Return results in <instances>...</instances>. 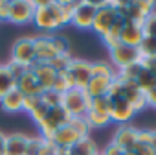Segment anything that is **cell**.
<instances>
[{"mask_svg":"<svg viewBox=\"0 0 156 155\" xmlns=\"http://www.w3.org/2000/svg\"><path fill=\"white\" fill-rule=\"evenodd\" d=\"M132 151H134L136 155H156V153H154V149H152L149 144H140V142H136V144H134Z\"/></svg>","mask_w":156,"mask_h":155,"instance_id":"41","label":"cell"},{"mask_svg":"<svg viewBox=\"0 0 156 155\" xmlns=\"http://www.w3.org/2000/svg\"><path fill=\"white\" fill-rule=\"evenodd\" d=\"M143 28L141 24H136V22H125L123 30H121V35H119V43L121 44H127V46H132V48H138L143 41Z\"/></svg>","mask_w":156,"mask_h":155,"instance_id":"16","label":"cell"},{"mask_svg":"<svg viewBox=\"0 0 156 155\" xmlns=\"http://www.w3.org/2000/svg\"><path fill=\"white\" fill-rule=\"evenodd\" d=\"M96 4H98V11H96V17H94L92 30L99 37H103V35H107L112 30V26H114V22L118 19V11L114 9V2H112V0L96 2Z\"/></svg>","mask_w":156,"mask_h":155,"instance_id":"5","label":"cell"},{"mask_svg":"<svg viewBox=\"0 0 156 155\" xmlns=\"http://www.w3.org/2000/svg\"><path fill=\"white\" fill-rule=\"evenodd\" d=\"M125 155H136V153H134L132 149H129V151H125Z\"/></svg>","mask_w":156,"mask_h":155,"instance_id":"46","label":"cell"},{"mask_svg":"<svg viewBox=\"0 0 156 155\" xmlns=\"http://www.w3.org/2000/svg\"><path fill=\"white\" fill-rule=\"evenodd\" d=\"M141 28H143V35H145V37H152V39H156V9H154V11L143 21Z\"/></svg>","mask_w":156,"mask_h":155,"instance_id":"33","label":"cell"},{"mask_svg":"<svg viewBox=\"0 0 156 155\" xmlns=\"http://www.w3.org/2000/svg\"><path fill=\"white\" fill-rule=\"evenodd\" d=\"M99 153L101 151L98 149V144L94 138H90V135L70 148V155H99Z\"/></svg>","mask_w":156,"mask_h":155,"instance_id":"22","label":"cell"},{"mask_svg":"<svg viewBox=\"0 0 156 155\" xmlns=\"http://www.w3.org/2000/svg\"><path fill=\"white\" fill-rule=\"evenodd\" d=\"M114 80H110V78H103V76H92V80L88 81V85L83 89L90 100L94 98H101V96H107L108 89H110V83Z\"/></svg>","mask_w":156,"mask_h":155,"instance_id":"18","label":"cell"},{"mask_svg":"<svg viewBox=\"0 0 156 155\" xmlns=\"http://www.w3.org/2000/svg\"><path fill=\"white\" fill-rule=\"evenodd\" d=\"M154 2L149 0H134V2H114V9L127 21V22H136L143 24V21L154 11Z\"/></svg>","mask_w":156,"mask_h":155,"instance_id":"3","label":"cell"},{"mask_svg":"<svg viewBox=\"0 0 156 155\" xmlns=\"http://www.w3.org/2000/svg\"><path fill=\"white\" fill-rule=\"evenodd\" d=\"M11 59L31 68L35 61V39L33 37H20L11 46Z\"/></svg>","mask_w":156,"mask_h":155,"instance_id":"8","label":"cell"},{"mask_svg":"<svg viewBox=\"0 0 156 155\" xmlns=\"http://www.w3.org/2000/svg\"><path fill=\"white\" fill-rule=\"evenodd\" d=\"M134 115H136V111L132 109V105L127 100H123V98L110 100V120L112 122L125 126L134 118Z\"/></svg>","mask_w":156,"mask_h":155,"instance_id":"13","label":"cell"},{"mask_svg":"<svg viewBox=\"0 0 156 155\" xmlns=\"http://www.w3.org/2000/svg\"><path fill=\"white\" fill-rule=\"evenodd\" d=\"M85 120H87L90 129H101V127H105L112 122L108 115H101V113H96L92 109H88V113L85 115Z\"/></svg>","mask_w":156,"mask_h":155,"instance_id":"24","label":"cell"},{"mask_svg":"<svg viewBox=\"0 0 156 155\" xmlns=\"http://www.w3.org/2000/svg\"><path fill=\"white\" fill-rule=\"evenodd\" d=\"M68 76L73 83V89H85L88 81L92 80V63L73 57L68 68Z\"/></svg>","mask_w":156,"mask_h":155,"instance_id":"11","label":"cell"},{"mask_svg":"<svg viewBox=\"0 0 156 155\" xmlns=\"http://www.w3.org/2000/svg\"><path fill=\"white\" fill-rule=\"evenodd\" d=\"M77 2L73 0H35V15L31 24L44 33L68 26L75 11Z\"/></svg>","mask_w":156,"mask_h":155,"instance_id":"1","label":"cell"},{"mask_svg":"<svg viewBox=\"0 0 156 155\" xmlns=\"http://www.w3.org/2000/svg\"><path fill=\"white\" fill-rule=\"evenodd\" d=\"M41 144H42V137H30L28 144H26V153L24 155H39Z\"/></svg>","mask_w":156,"mask_h":155,"instance_id":"36","label":"cell"},{"mask_svg":"<svg viewBox=\"0 0 156 155\" xmlns=\"http://www.w3.org/2000/svg\"><path fill=\"white\" fill-rule=\"evenodd\" d=\"M0 155H6V133L0 131Z\"/></svg>","mask_w":156,"mask_h":155,"instance_id":"44","label":"cell"},{"mask_svg":"<svg viewBox=\"0 0 156 155\" xmlns=\"http://www.w3.org/2000/svg\"><path fill=\"white\" fill-rule=\"evenodd\" d=\"M90 109L96 111V113H101V115H108L110 116V100L107 96H101V98H94L90 102Z\"/></svg>","mask_w":156,"mask_h":155,"instance_id":"32","label":"cell"},{"mask_svg":"<svg viewBox=\"0 0 156 155\" xmlns=\"http://www.w3.org/2000/svg\"><path fill=\"white\" fill-rule=\"evenodd\" d=\"M57 151V146L48 140V138H42V144H41V149H39V155H55Z\"/></svg>","mask_w":156,"mask_h":155,"instance_id":"40","label":"cell"},{"mask_svg":"<svg viewBox=\"0 0 156 155\" xmlns=\"http://www.w3.org/2000/svg\"><path fill=\"white\" fill-rule=\"evenodd\" d=\"M138 52H140V57H141V59L156 57V39H152V37H143L141 44L138 46Z\"/></svg>","mask_w":156,"mask_h":155,"instance_id":"28","label":"cell"},{"mask_svg":"<svg viewBox=\"0 0 156 155\" xmlns=\"http://www.w3.org/2000/svg\"><path fill=\"white\" fill-rule=\"evenodd\" d=\"M151 148H152L154 153H156V131H152V137H151Z\"/></svg>","mask_w":156,"mask_h":155,"instance_id":"45","label":"cell"},{"mask_svg":"<svg viewBox=\"0 0 156 155\" xmlns=\"http://www.w3.org/2000/svg\"><path fill=\"white\" fill-rule=\"evenodd\" d=\"M147 105H151V107L156 109V89H152V91L147 93Z\"/></svg>","mask_w":156,"mask_h":155,"instance_id":"43","label":"cell"},{"mask_svg":"<svg viewBox=\"0 0 156 155\" xmlns=\"http://www.w3.org/2000/svg\"><path fill=\"white\" fill-rule=\"evenodd\" d=\"M46 113H48V107H46V105L41 102V104H39V105H37V107H35V109L30 113V116H31V120H33V122L39 126V124H41V122L46 118Z\"/></svg>","mask_w":156,"mask_h":155,"instance_id":"37","label":"cell"},{"mask_svg":"<svg viewBox=\"0 0 156 155\" xmlns=\"http://www.w3.org/2000/svg\"><path fill=\"white\" fill-rule=\"evenodd\" d=\"M17 89H19L24 96H41V94L44 93V91L41 89L39 81H37L35 74L31 72V68L26 70V72L22 74V78L17 81Z\"/></svg>","mask_w":156,"mask_h":155,"instance_id":"19","label":"cell"},{"mask_svg":"<svg viewBox=\"0 0 156 155\" xmlns=\"http://www.w3.org/2000/svg\"><path fill=\"white\" fill-rule=\"evenodd\" d=\"M138 133H140V129H136L134 126H129V124L119 126V127L116 129V133H114L112 142H114L116 146H119L121 149L129 151V149H132L134 144L138 142Z\"/></svg>","mask_w":156,"mask_h":155,"instance_id":"14","label":"cell"},{"mask_svg":"<svg viewBox=\"0 0 156 155\" xmlns=\"http://www.w3.org/2000/svg\"><path fill=\"white\" fill-rule=\"evenodd\" d=\"M70 89H73V83H72V80H70L68 72H57V80H55L53 91L64 94V93H68Z\"/></svg>","mask_w":156,"mask_h":155,"instance_id":"30","label":"cell"},{"mask_svg":"<svg viewBox=\"0 0 156 155\" xmlns=\"http://www.w3.org/2000/svg\"><path fill=\"white\" fill-rule=\"evenodd\" d=\"M90 98L83 89H70L62 94V107L68 111L72 118H85V115L90 109Z\"/></svg>","mask_w":156,"mask_h":155,"instance_id":"4","label":"cell"},{"mask_svg":"<svg viewBox=\"0 0 156 155\" xmlns=\"http://www.w3.org/2000/svg\"><path fill=\"white\" fill-rule=\"evenodd\" d=\"M92 76H103V78L116 80V68L108 61H96L92 63Z\"/></svg>","mask_w":156,"mask_h":155,"instance_id":"26","label":"cell"},{"mask_svg":"<svg viewBox=\"0 0 156 155\" xmlns=\"http://www.w3.org/2000/svg\"><path fill=\"white\" fill-rule=\"evenodd\" d=\"M33 15H35V0H11V11L8 22L17 26H26L31 24Z\"/></svg>","mask_w":156,"mask_h":155,"instance_id":"10","label":"cell"},{"mask_svg":"<svg viewBox=\"0 0 156 155\" xmlns=\"http://www.w3.org/2000/svg\"><path fill=\"white\" fill-rule=\"evenodd\" d=\"M141 72V65L136 63V65H130V66H125L121 70H116V78L125 83H130V81H136V78L138 74Z\"/></svg>","mask_w":156,"mask_h":155,"instance_id":"27","label":"cell"},{"mask_svg":"<svg viewBox=\"0 0 156 155\" xmlns=\"http://www.w3.org/2000/svg\"><path fill=\"white\" fill-rule=\"evenodd\" d=\"M96 11H98V4L96 2L81 0V2H77V6H75V11L72 15L70 24L73 28H77V30H92Z\"/></svg>","mask_w":156,"mask_h":155,"instance_id":"7","label":"cell"},{"mask_svg":"<svg viewBox=\"0 0 156 155\" xmlns=\"http://www.w3.org/2000/svg\"><path fill=\"white\" fill-rule=\"evenodd\" d=\"M123 83H125V81H123ZM123 100H127V102L132 105V109H134L136 113H140V111H143V109L147 107V94H145L143 91H140L134 81L125 83Z\"/></svg>","mask_w":156,"mask_h":155,"instance_id":"17","label":"cell"},{"mask_svg":"<svg viewBox=\"0 0 156 155\" xmlns=\"http://www.w3.org/2000/svg\"><path fill=\"white\" fill-rule=\"evenodd\" d=\"M41 102H42L48 109L59 107V105L62 104V94L57 93V91H53V89H50V91H44V93L41 94Z\"/></svg>","mask_w":156,"mask_h":155,"instance_id":"29","label":"cell"},{"mask_svg":"<svg viewBox=\"0 0 156 155\" xmlns=\"http://www.w3.org/2000/svg\"><path fill=\"white\" fill-rule=\"evenodd\" d=\"M70 118H72V116L68 115V111H66L62 105L48 109V113H46V118H44V120L39 124L41 137H42V138H48V140H51V138H53V135H55V131H57L59 127L66 126V124L70 122Z\"/></svg>","mask_w":156,"mask_h":155,"instance_id":"6","label":"cell"},{"mask_svg":"<svg viewBox=\"0 0 156 155\" xmlns=\"http://www.w3.org/2000/svg\"><path fill=\"white\" fill-rule=\"evenodd\" d=\"M72 59H73V57H72V54L68 52V54H61V55H57L50 65L53 66V70H55V72H68Z\"/></svg>","mask_w":156,"mask_h":155,"instance_id":"31","label":"cell"},{"mask_svg":"<svg viewBox=\"0 0 156 155\" xmlns=\"http://www.w3.org/2000/svg\"><path fill=\"white\" fill-rule=\"evenodd\" d=\"M9 11H11V0H0V22L9 21Z\"/></svg>","mask_w":156,"mask_h":155,"instance_id":"39","label":"cell"},{"mask_svg":"<svg viewBox=\"0 0 156 155\" xmlns=\"http://www.w3.org/2000/svg\"><path fill=\"white\" fill-rule=\"evenodd\" d=\"M28 138L24 133H11L6 135V155H24Z\"/></svg>","mask_w":156,"mask_h":155,"instance_id":"21","label":"cell"},{"mask_svg":"<svg viewBox=\"0 0 156 155\" xmlns=\"http://www.w3.org/2000/svg\"><path fill=\"white\" fill-rule=\"evenodd\" d=\"M41 104V96H24V105H22V111H26L28 115Z\"/></svg>","mask_w":156,"mask_h":155,"instance_id":"38","label":"cell"},{"mask_svg":"<svg viewBox=\"0 0 156 155\" xmlns=\"http://www.w3.org/2000/svg\"><path fill=\"white\" fill-rule=\"evenodd\" d=\"M134 83L138 85V89H140V91H143V93L147 94L149 91L156 89V76H154L152 72H149V70L141 68V72L138 74V78H136V81H134Z\"/></svg>","mask_w":156,"mask_h":155,"instance_id":"23","label":"cell"},{"mask_svg":"<svg viewBox=\"0 0 156 155\" xmlns=\"http://www.w3.org/2000/svg\"><path fill=\"white\" fill-rule=\"evenodd\" d=\"M6 66H8V70H9V74L13 76L15 81H19L20 78H22V74H24L26 70H30L28 66H24V65H20V63H17V61H13V59H9V61L6 63Z\"/></svg>","mask_w":156,"mask_h":155,"instance_id":"34","label":"cell"},{"mask_svg":"<svg viewBox=\"0 0 156 155\" xmlns=\"http://www.w3.org/2000/svg\"><path fill=\"white\" fill-rule=\"evenodd\" d=\"M0 105H2V109L6 113H19V111H22V105H24V94L15 87L6 96L0 98Z\"/></svg>","mask_w":156,"mask_h":155,"instance_id":"20","label":"cell"},{"mask_svg":"<svg viewBox=\"0 0 156 155\" xmlns=\"http://www.w3.org/2000/svg\"><path fill=\"white\" fill-rule=\"evenodd\" d=\"M17 87V81L13 80V76L9 74L6 65H0V98L6 96L11 89Z\"/></svg>","mask_w":156,"mask_h":155,"instance_id":"25","label":"cell"},{"mask_svg":"<svg viewBox=\"0 0 156 155\" xmlns=\"http://www.w3.org/2000/svg\"><path fill=\"white\" fill-rule=\"evenodd\" d=\"M90 135V127L85 118H70V122L62 127H59L51 138V142L59 148H72L81 138Z\"/></svg>","mask_w":156,"mask_h":155,"instance_id":"2","label":"cell"},{"mask_svg":"<svg viewBox=\"0 0 156 155\" xmlns=\"http://www.w3.org/2000/svg\"><path fill=\"white\" fill-rule=\"evenodd\" d=\"M101 155H125V149H121L119 146H116L114 142H110V144L105 146V149L101 151Z\"/></svg>","mask_w":156,"mask_h":155,"instance_id":"42","label":"cell"},{"mask_svg":"<svg viewBox=\"0 0 156 155\" xmlns=\"http://www.w3.org/2000/svg\"><path fill=\"white\" fill-rule=\"evenodd\" d=\"M35 39V61L37 63H51L59 54L51 43V33H42L33 37Z\"/></svg>","mask_w":156,"mask_h":155,"instance_id":"12","label":"cell"},{"mask_svg":"<svg viewBox=\"0 0 156 155\" xmlns=\"http://www.w3.org/2000/svg\"><path fill=\"white\" fill-rule=\"evenodd\" d=\"M51 43H53V46H55V50H57V54H59V55H61V54H68V52H70V48H68V39H66V37L51 33Z\"/></svg>","mask_w":156,"mask_h":155,"instance_id":"35","label":"cell"},{"mask_svg":"<svg viewBox=\"0 0 156 155\" xmlns=\"http://www.w3.org/2000/svg\"><path fill=\"white\" fill-rule=\"evenodd\" d=\"M108 54H110V61L108 63L116 70H121L125 66H130V65H136V63L141 61L138 48H132V46H127V44H121V43L116 48L108 50Z\"/></svg>","mask_w":156,"mask_h":155,"instance_id":"9","label":"cell"},{"mask_svg":"<svg viewBox=\"0 0 156 155\" xmlns=\"http://www.w3.org/2000/svg\"><path fill=\"white\" fill-rule=\"evenodd\" d=\"M31 72L35 74V78H37V81H39L42 91L53 89L55 80H57V72L53 70L51 65H48V63H35L31 66Z\"/></svg>","mask_w":156,"mask_h":155,"instance_id":"15","label":"cell"}]
</instances>
